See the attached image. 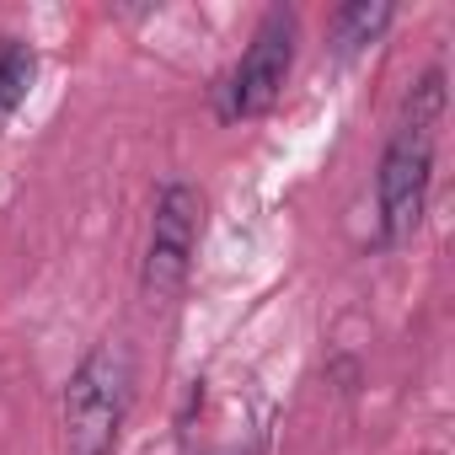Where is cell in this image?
Instances as JSON below:
<instances>
[{"instance_id": "1", "label": "cell", "mask_w": 455, "mask_h": 455, "mask_svg": "<svg viewBox=\"0 0 455 455\" xmlns=\"http://www.w3.org/2000/svg\"><path fill=\"white\" fill-rule=\"evenodd\" d=\"M439 124H444V70H428L407 102L402 118L386 140L380 156V242L396 247L423 225V204H428V182H434V150H439Z\"/></svg>"}, {"instance_id": "2", "label": "cell", "mask_w": 455, "mask_h": 455, "mask_svg": "<svg viewBox=\"0 0 455 455\" xmlns=\"http://www.w3.org/2000/svg\"><path fill=\"white\" fill-rule=\"evenodd\" d=\"M134 391V359L124 343H97L65 380V444L70 455H113Z\"/></svg>"}, {"instance_id": "3", "label": "cell", "mask_w": 455, "mask_h": 455, "mask_svg": "<svg viewBox=\"0 0 455 455\" xmlns=\"http://www.w3.org/2000/svg\"><path fill=\"white\" fill-rule=\"evenodd\" d=\"M198 225H204V198L193 182H166L150 214V247H145V274L140 290L150 306L177 300V290L188 284L193 252H198Z\"/></svg>"}, {"instance_id": "4", "label": "cell", "mask_w": 455, "mask_h": 455, "mask_svg": "<svg viewBox=\"0 0 455 455\" xmlns=\"http://www.w3.org/2000/svg\"><path fill=\"white\" fill-rule=\"evenodd\" d=\"M290 65H295V12L290 6H274L258 22L242 65L231 70V81H225V92H220V118L236 124V118L268 113L279 102L284 81H290Z\"/></svg>"}, {"instance_id": "5", "label": "cell", "mask_w": 455, "mask_h": 455, "mask_svg": "<svg viewBox=\"0 0 455 455\" xmlns=\"http://www.w3.org/2000/svg\"><path fill=\"white\" fill-rule=\"evenodd\" d=\"M33 81H38V54H33V44L0 33V129L17 118V108L28 102Z\"/></svg>"}, {"instance_id": "6", "label": "cell", "mask_w": 455, "mask_h": 455, "mask_svg": "<svg viewBox=\"0 0 455 455\" xmlns=\"http://www.w3.org/2000/svg\"><path fill=\"white\" fill-rule=\"evenodd\" d=\"M391 17H396V6H386V0H354V6H343V12L332 17V44H338V54L348 60V54H359L364 44H375V38L391 28Z\"/></svg>"}]
</instances>
